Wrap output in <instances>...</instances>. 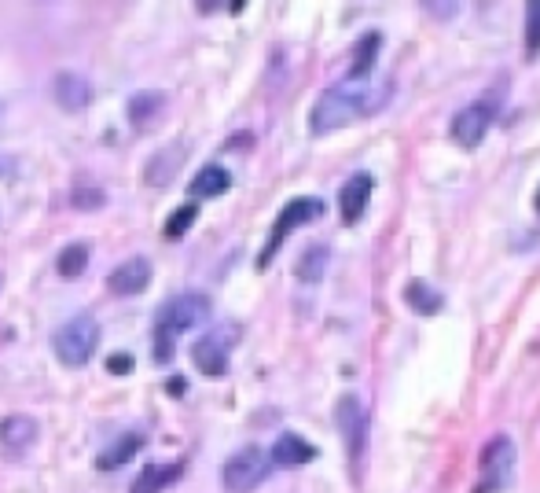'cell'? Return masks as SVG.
Returning a JSON list of instances; mask_svg holds the SVG:
<instances>
[{"mask_svg": "<svg viewBox=\"0 0 540 493\" xmlns=\"http://www.w3.org/2000/svg\"><path fill=\"white\" fill-rule=\"evenodd\" d=\"M394 96V78L390 74H346L342 81L327 85L316 96L313 111H309V133L327 137L335 129L357 126L364 118H372L375 111H383Z\"/></svg>", "mask_w": 540, "mask_h": 493, "instance_id": "cell-1", "label": "cell"}, {"mask_svg": "<svg viewBox=\"0 0 540 493\" xmlns=\"http://www.w3.org/2000/svg\"><path fill=\"white\" fill-rule=\"evenodd\" d=\"M210 317V299L203 291H184L177 299H169L155 317V357L166 365L173 357V339L180 332H192Z\"/></svg>", "mask_w": 540, "mask_h": 493, "instance_id": "cell-2", "label": "cell"}, {"mask_svg": "<svg viewBox=\"0 0 540 493\" xmlns=\"http://www.w3.org/2000/svg\"><path fill=\"white\" fill-rule=\"evenodd\" d=\"M500 104H504V89L482 92L478 100L463 104L449 122L452 144H460L463 151H474L485 140V133L493 129L496 115H500Z\"/></svg>", "mask_w": 540, "mask_h": 493, "instance_id": "cell-3", "label": "cell"}, {"mask_svg": "<svg viewBox=\"0 0 540 493\" xmlns=\"http://www.w3.org/2000/svg\"><path fill=\"white\" fill-rule=\"evenodd\" d=\"M96 343H100V324H96V317H92V313H78L74 321H67L56 332V357L67 368H81L92 361Z\"/></svg>", "mask_w": 540, "mask_h": 493, "instance_id": "cell-4", "label": "cell"}, {"mask_svg": "<svg viewBox=\"0 0 540 493\" xmlns=\"http://www.w3.org/2000/svg\"><path fill=\"white\" fill-rule=\"evenodd\" d=\"M515 479V442L507 435H496L485 442L478 460V486L474 493H504Z\"/></svg>", "mask_w": 540, "mask_h": 493, "instance_id": "cell-5", "label": "cell"}, {"mask_svg": "<svg viewBox=\"0 0 540 493\" xmlns=\"http://www.w3.org/2000/svg\"><path fill=\"white\" fill-rule=\"evenodd\" d=\"M272 471V460L265 449L258 446H243L239 453L225 460V468H221V482H225L228 493H254L261 482L269 479Z\"/></svg>", "mask_w": 540, "mask_h": 493, "instance_id": "cell-6", "label": "cell"}, {"mask_svg": "<svg viewBox=\"0 0 540 493\" xmlns=\"http://www.w3.org/2000/svg\"><path fill=\"white\" fill-rule=\"evenodd\" d=\"M335 427H338V435H342V442H346L353 475L360 479V460H364V446H368V413H364L357 394H342V398H338Z\"/></svg>", "mask_w": 540, "mask_h": 493, "instance_id": "cell-7", "label": "cell"}, {"mask_svg": "<svg viewBox=\"0 0 540 493\" xmlns=\"http://www.w3.org/2000/svg\"><path fill=\"white\" fill-rule=\"evenodd\" d=\"M324 214V203L320 199H313V195H302V199H291L287 207L280 210V218H276V225H272L269 240H265V251H261L258 258V269H265V265L276 258V251H280V243L291 236L294 229H302V225H309V221H316Z\"/></svg>", "mask_w": 540, "mask_h": 493, "instance_id": "cell-8", "label": "cell"}, {"mask_svg": "<svg viewBox=\"0 0 540 493\" xmlns=\"http://www.w3.org/2000/svg\"><path fill=\"white\" fill-rule=\"evenodd\" d=\"M232 346H236V324H225V328L203 335V339L192 346V365L199 368L203 376H214V379L225 376Z\"/></svg>", "mask_w": 540, "mask_h": 493, "instance_id": "cell-9", "label": "cell"}, {"mask_svg": "<svg viewBox=\"0 0 540 493\" xmlns=\"http://www.w3.org/2000/svg\"><path fill=\"white\" fill-rule=\"evenodd\" d=\"M372 192H375V177L372 173H353L346 184H342V192H338V214H342V225H357L364 218V210L372 203Z\"/></svg>", "mask_w": 540, "mask_h": 493, "instance_id": "cell-10", "label": "cell"}, {"mask_svg": "<svg viewBox=\"0 0 540 493\" xmlns=\"http://www.w3.org/2000/svg\"><path fill=\"white\" fill-rule=\"evenodd\" d=\"M147 284H151V262H147V258H129V262L114 265L111 276H107L111 295H122V299L140 295Z\"/></svg>", "mask_w": 540, "mask_h": 493, "instance_id": "cell-11", "label": "cell"}, {"mask_svg": "<svg viewBox=\"0 0 540 493\" xmlns=\"http://www.w3.org/2000/svg\"><path fill=\"white\" fill-rule=\"evenodd\" d=\"M184 155H188V148L184 144H166V148H158L155 155H151V162H147L144 170V181L151 184V188H166V184H173V177L180 173V166H184Z\"/></svg>", "mask_w": 540, "mask_h": 493, "instance_id": "cell-12", "label": "cell"}, {"mask_svg": "<svg viewBox=\"0 0 540 493\" xmlns=\"http://www.w3.org/2000/svg\"><path fill=\"white\" fill-rule=\"evenodd\" d=\"M37 442V420L26 413H12L0 420V446L8 453H23Z\"/></svg>", "mask_w": 540, "mask_h": 493, "instance_id": "cell-13", "label": "cell"}, {"mask_svg": "<svg viewBox=\"0 0 540 493\" xmlns=\"http://www.w3.org/2000/svg\"><path fill=\"white\" fill-rule=\"evenodd\" d=\"M56 100H59V107H67V111H85L92 100L89 78L78 74V70H63V74H56Z\"/></svg>", "mask_w": 540, "mask_h": 493, "instance_id": "cell-14", "label": "cell"}, {"mask_svg": "<svg viewBox=\"0 0 540 493\" xmlns=\"http://www.w3.org/2000/svg\"><path fill=\"white\" fill-rule=\"evenodd\" d=\"M162 111H166V92H158V89L136 92L133 100L125 104V115H129L133 129H147L151 122H158V118H162Z\"/></svg>", "mask_w": 540, "mask_h": 493, "instance_id": "cell-15", "label": "cell"}, {"mask_svg": "<svg viewBox=\"0 0 540 493\" xmlns=\"http://www.w3.org/2000/svg\"><path fill=\"white\" fill-rule=\"evenodd\" d=\"M272 464H283V468H298V464H309V460H316V446H309L302 435H294V431H283L280 438H276V446H272L269 453Z\"/></svg>", "mask_w": 540, "mask_h": 493, "instance_id": "cell-16", "label": "cell"}, {"mask_svg": "<svg viewBox=\"0 0 540 493\" xmlns=\"http://www.w3.org/2000/svg\"><path fill=\"white\" fill-rule=\"evenodd\" d=\"M180 475H184V464H151V468H144L136 475L133 493H162L166 486H173Z\"/></svg>", "mask_w": 540, "mask_h": 493, "instance_id": "cell-17", "label": "cell"}, {"mask_svg": "<svg viewBox=\"0 0 540 493\" xmlns=\"http://www.w3.org/2000/svg\"><path fill=\"white\" fill-rule=\"evenodd\" d=\"M228 188H232V173H228L225 166H217V162L203 166V170L195 173V181H192L195 199H214V195H225Z\"/></svg>", "mask_w": 540, "mask_h": 493, "instance_id": "cell-18", "label": "cell"}, {"mask_svg": "<svg viewBox=\"0 0 540 493\" xmlns=\"http://www.w3.org/2000/svg\"><path fill=\"white\" fill-rule=\"evenodd\" d=\"M140 449H144V435H136V431H129V435H122V438H118V442H114V446L103 449L100 457H96V468H100V471L122 468L125 460H133L136 453H140Z\"/></svg>", "mask_w": 540, "mask_h": 493, "instance_id": "cell-19", "label": "cell"}, {"mask_svg": "<svg viewBox=\"0 0 540 493\" xmlns=\"http://www.w3.org/2000/svg\"><path fill=\"white\" fill-rule=\"evenodd\" d=\"M327 262H331V251H327L324 243H313V247H305V254L298 258L294 276H298L302 284H320L327 273Z\"/></svg>", "mask_w": 540, "mask_h": 493, "instance_id": "cell-20", "label": "cell"}, {"mask_svg": "<svg viewBox=\"0 0 540 493\" xmlns=\"http://www.w3.org/2000/svg\"><path fill=\"white\" fill-rule=\"evenodd\" d=\"M89 258H92L89 243H70L67 251L59 254V262H56L59 276H63V280H78V276L89 269Z\"/></svg>", "mask_w": 540, "mask_h": 493, "instance_id": "cell-21", "label": "cell"}, {"mask_svg": "<svg viewBox=\"0 0 540 493\" xmlns=\"http://www.w3.org/2000/svg\"><path fill=\"white\" fill-rule=\"evenodd\" d=\"M405 299H408V306H412L416 313H423V317H430V313L441 310V295L430 284H423V280H412V284H408Z\"/></svg>", "mask_w": 540, "mask_h": 493, "instance_id": "cell-22", "label": "cell"}, {"mask_svg": "<svg viewBox=\"0 0 540 493\" xmlns=\"http://www.w3.org/2000/svg\"><path fill=\"white\" fill-rule=\"evenodd\" d=\"M379 45H383V37H379V34H364V37H360L357 52H353V67H349V74H372V70H375V56H379Z\"/></svg>", "mask_w": 540, "mask_h": 493, "instance_id": "cell-23", "label": "cell"}, {"mask_svg": "<svg viewBox=\"0 0 540 493\" xmlns=\"http://www.w3.org/2000/svg\"><path fill=\"white\" fill-rule=\"evenodd\" d=\"M195 218H199V203H184L180 210H173L166 221V240H180L184 232L192 229Z\"/></svg>", "mask_w": 540, "mask_h": 493, "instance_id": "cell-24", "label": "cell"}, {"mask_svg": "<svg viewBox=\"0 0 540 493\" xmlns=\"http://www.w3.org/2000/svg\"><path fill=\"white\" fill-rule=\"evenodd\" d=\"M526 52L529 56L540 52V0L526 4Z\"/></svg>", "mask_w": 540, "mask_h": 493, "instance_id": "cell-25", "label": "cell"}, {"mask_svg": "<svg viewBox=\"0 0 540 493\" xmlns=\"http://www.w3.org/2000/svg\"><path fill=\"white\" fill-rule=\"evenodd\" d=\"M70 203L78 210H100L103 203H107V195H103L100 188H78V192L70 195Z\"/></svg>", "mask_w": 540, "mask_h": 493, "instance_id": "cell-26", "label": "cell"}, {"mask_svg": "<svg viewBox=\"0 0 540 493\" xmlns=\"http://www.w3.org/2000/svg\"><path fill=\"white\" fill-rule=\"evenodd\" d=\"M107 372L111 376H129L133 372V354H111L107 357Z\"/></svg>", "mask_w": 540, "mask_h": 493, "instance_id": "cell-27", "label": "cell"}, {"mask_svg": "<svg viewBox=\"0 0 540 493\" xmlns=\"http://www.w3.org/2000/svg\"><path fill=\"white\" fill-rule=\"evenodd\" d=\"M169 390H173V394H184V379H169Z\"/></svg>", "mask_w": 540, "mask_h": 493, "instance_id": "cell-28", "label": "cell"}, {"mask_svg": "<svg viewBox=\"0 0 540 493\" xmlns=\"http://www.w3.org/2000/svg\"><path fill=\"white\" fill-rule=\"evenodd\" d=\"M533 207H537V214H540V188H537V199H533Z\"/></svg>", "mask_w": 540, "mask_h": 493, "instance_id": "cell-29", "label": "cell"}]
</instances>
